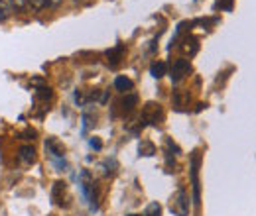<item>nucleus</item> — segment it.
Returning a JSON list of instances; mask_svg holds the SVG:
<instances>
[{
  "instance_id": "2",
  "label": "nucleus",
  "mask_w": 256,
  "mask_h": 216,
  "mask_svg": "<svg viewBox=\"0 0 256 216\" xmlns=\"http://www.w3.org/2000/svg\"><path fill=\"white\" fill-rule=\"evenodd\" d=\"M170 211L176 216H188L190 215V197L184 189H178L172 199H170Z\"/></svg>"
},
{
  "instance_id": "14",
  "label": "nucleus",
  "mask_w": 256,
  "mask_h": 216,
  "mask_svg": "<svg viewBox=\"0 0 256 216\" xmlns=\"http://www.w3.org/2000/svg\"><path fill=\"white\" fill-rule=\"evenodd\" d=\"M136 102H138L136 94H128L126 98H122V102H120L122 112H132V110H134V106H136Z\"/></svg>"
},
{
  "instance_id": "15",
  "label": "nucleus",
  "mask_w": 256,
  "mask_h": 216,
  "mask_svg": "<svg viewBox=\"0 0 256 216\" xmlns=\"http://www.w3.org/2000/svg\"><path fill=\"white\" fill-rule=\"evenodd\" d=\"M144 216H162V207L158 203H150L144 211Z\"/></svg>"
},
{
  "instance_id": "3",
  "label": "nucleus",
  "mask_w": 256,
  "mask_h": 216,
  "mask_svg": "<svg viewBox=\"0 0 256 216\" xmlns=\"http://www.w3.org/2000/svg\"><path fill=\"white\" fill-rule=\"evenodd\" d=\"M199 165H201V154L199 152H193L192 155V163H190V175H192V189H193V205L195 209L199 207Z\"/></svg>"
},
{
  "instance_id": "16",
  "label": "nucleus",
  "mask_w": 256,
  "mask_h": 216,
  "mask_svg": "<svg viewBox=\"0 0 256 216\" xmlns=\"http://www.w3.org/2000/svg\"><path fill=\"white\" fill-rule=\"evenodd\" d=\"M6 18H8V8H6V4L0 0V22L6 20Z\"/></svg>"
},
{
  "instance_id": "18",
  "label": "nucleus",
  "mask_w": 256,
  "mask_h": 216,
  "mask_svg": "<svg viewBox=\"0 0 256 216\" xmlns=\"http://www.w3.org/2000/svg\"><path fill=\"white\" fill-rule=\"evenodd\" d=\"M91 148H96V150H98V148H100V142H98V140H91Z\"/></svg>"
},
{
  "instance_id": "17",
  "label": "nucleus",
  "mask_w": 256,
  "mask_h": 216,
  "mask_svg": "<svg viewBox=\"0 0 256 216\" xmlns=\"http://www.w3.org/2000/svg\"><path fill=\"white\" fill-rule=\"evenodd\" d=\"M221 8L230 10V8H232V0H223V2H221Z\"/></svg>"
},
{
  "instance_id": "9",
  "label": "nucleus",
  "mask_w": 256,
  "mask_h": 216,
  "mask_svg": "<svg viewBox=\"0 0 256 216\" xmlns=\"http://www.w3.org/2000/svg\"><path fill=\"white\" fill-rule=\"evenodd\" d=\"M132 87H134V85H132V81H130L128 77H122V75H120V77L114 79V89L120 91V93H130Z\"/></svg>"
},
{
  "instance_id": "8",
  "label": "nucleus",
  "mask_w": 256,
  "mask_h": 216,
  "mask_svg": "<svg viewBox=\"0 0 256 216\" xmlns=\"http://www.w3.org/2000/svg\"><path fill=\"white\" fill-rule=\"evenodd\" d=\"M106 57H108V65L110 67H118L120 61H122V57H124V43H118L116 47L106 51Z\"/></svg>"
},
{
  "instance_id": "4",
  "label": "nucleus",
  "mask_w": 256,
  "mask_h": 216,
  "mask_svg": "<svg viewBox=\"0 0 256 216\" xmlns=\"http://www.w3.org/2000/svg\"><path fill=\"white\" fill-rule=\"evenodd\" d=\"M192 73V63L188 61V59H184V57H180V59H176L174 65H172V79L178 83V81H182L186 75H190Z\"/></svg>"
},
{
  "instance_id": "13",
  "label": "nucleus",
  "mask_w": 256,
  "mask_h": 216,
  "mask_svg": "<svg viewBox=\"0 0 256 216\" xmlns=\"http://www.w3.org/2000/svg\"><path fill=\"white\" fill-rule=\"evenodd\" d=\"M138 152H140V155H146V157H150V155L156 154V148H154V144H152V142H148V140H142V142H140V146H138Z\"/></svg>"
},
{
  "instance_id": "11",
  "label": "nucleus",
  "mask_w": 256,
  "mask_h": 216,
  "mask_svg": "<svg viewBox=\"0 0 256 216\" xmlns=\"http://www.w3.org/2000/svg\"><path fill=\"white\" fill-rule=\"evenodd\" d=\"M20 159L24 163H32L34 159H36V150H34L32 146H22L20 148Z\"/></svg>"
},
{
  "instance_id": "7",
  "label": "nucleus",
  "mask_w": 256,
  "mask_h": 216,
  "mask_svg": "<svg viewBox=\"0 0 256 216\" xmlns=\"http://www.w3.org/2000/svg\"><path fill=\"white\" fill-rule=\"evenodd\" d=\"M46 150L50 152V155H52L54 159L64 157L65 155V146L58 140V138H48V142H46Z\"/></svg>"
},
{
  "instance_id": "10",
  "label": "nucleus",
  "mask_w": 256,
  "mask_h": 216,
  "mask_svg": "<svg viewBox=\"0 0 256 216\" xmlns=\"http://www.w3.org/2000/svg\"><path fill=\"white\" fill-rule=\"evenodd\" d=\"M166 71H168V65L164 61H154L152 67H150V73H152L154 79H162V77L166 75Z\"/></svg>"
},
{
  "instance_id": "12",
  "label": "nucleus",
  "mask_w": 256,
  "mask_h": 216,
  "mask_svg": "<svg viewBox=\"0 0 256 216\" xmlns=\"http://www.w3.org/2000/svg\"><path fill=\"white\" fill-rule=\"evenodd\" d=\"M182 49H184L186 53H190V55H195V53H197V49H199V45H197V39H195V37H186V39H184V45H182Z\"/></svg>"
},
{
  "instance_id": "6",
  "label": "nucleus",
  "mask_w": 256,
  "mask_h": 216,
  "mask_svg": "<svg viewBox=\"0 0 256 216\" xmlns=\"http://www.w3.org/2000/svg\"><path fill=\"white\" fill-rule=\"evenodd\" d=\"M52 201L58 207H67V185L64 181H56L52 187Z\"/></svg>"
},
{
  "instance_id": "19",
  "label": "nucleus",
  "mask_w": 256,
  "mask_h": 216,
  "mask_svg": "<svg viewBox=\"0 0 256 216\" xmlns=\"http://www.w3.org/2000/svg\"><path fill=\"white\" fill-rule=\"evenodd\" d=\"M128 216H142V215H128Z\"/></svg>"
},
{
  "instance_id": "5",
  "label": "nucleus",
  "mask_w": 256,
  "mask_h": 216,
  "mask_svg": "<svg viewBox=\"0 0 256 216\" xmlns=\"http://www.w3.org/2000/svg\"><path fill=\"white\" fill-rule=\"evenodd\" d=\"M81 191H83V195H85V199L95 207V181H93V177H91V173L89 171H83L81 173Z\"/></svg>"
},
{
  "instance_id": "1",
  "label": "nucleus",
  "mask_w": 256,
  "mask_h": 216,
  "mask_svg": "<svg viewBox=\"0 0 256 216\" xmlns=\"http://www.w3.org/2000/svg\"><path fill=\"white\" fill-rule=\"evenodd\" d=\"M164 118V110H162V104L160 102H146L144 108H142V116H140V122L142 126H156V124L162 122Z\"/></svg>"
}]
</instances>
